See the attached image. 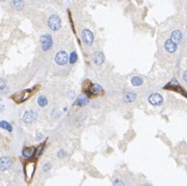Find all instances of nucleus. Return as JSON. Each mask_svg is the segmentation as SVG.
Returning <instances> with one entry per match:
<instances>
[{"mask_svg":"<svg viewBox=\"0 0 187 186\" xmlns=\"http://www.w3.org/2000/svg\"><path fill=\"white\" fill-rule=\"evenodd\" d=\"M40 46L43 52L51 51L54 46V38L50 33H45L40 36Z\"/></svg>","mask_w":187,"mask_h":186,"instance_id":"nucleus-2","label":"nucleus"},{"mask_svg":"<svg viewBox=\"0 0 187 186\" xmlns=\"http://www.w3.org/2000/svg\"><path fill=\"white\" fill-rule=\"evenodd\" d=\"M36 153V148L35 147H25L23 149L22 154L25 158H31Z\"/></svg>","mask_w":187,"mask_h":186,"instance_id":"nucleus-14","label":"nucleus"},{"mask_svg":"<svg viewBox=\"0 0 187 186\" xmlns=\"http://www.w3.org/2000/svg\"><path fill=\"white\" fill-rule=\"evenodd\" d=\"M48 27L51 31H58L62 27V21L58 14H51L48 19Z\"/></svg>","mask_w":187,"mask_h":186,"instance_id":"nucleus-3","label":"nucleus"},{"mask_svg":"<svg viewBox=\"0 0 187 186\" xmlns=\"http://www.w3.org/2000/svg\"><path fill=\"white\" fill-rule=\"evenodd\" d=\"M9 92V87H7V84L3 79H0V93H7Z\"/></svg>","mask_w":187,"mask_h":186,"instance_id":"nucleus-23","label":"nucleus"},{"mask_svg":"<svg viewBox=\"0 0 187 186\" xmlns=\"http://www.w3.org/2000/svg\"><path fill=\"white\" fill-rule=\"evenodd\" d=\"M165 51H167V53H170V54H173V53H175V52L177 51V49H178V45H177L176 43H174V41L171 39V38H169V39L165 40Z\"/></svg>","mask_w":187,"mask_h":186,"instance_id":"nucleus-13","label":"nucleus"},{"mask_svg":"<svg viewBox=\"0 0 187 186\" xmlns=\"http://www.w3.org/2000/svg\"><path fill=\"white\" fill-rule=\"evenodd\" d=\"M68 94H70V97H71V98H74V94H76V92H74V90H72V91H70V93L68 92Z\"/></svg>","mask_w":187,"mask_h":186,"instance_id":"nucleus-30","label":"nucleus"},{"mask_svg":"<svg viewBox=\"0 0 187 186\" xmlns=\"http://www.w3.org/2000/svg\"><path fill=\"white\" fill-rule=\"evenodd\" d=\"M34 90H35V87H34L33 89H26V90H23V91H20V92H18V93H16V94H14L11 96V98H13L17 103H23V101H25V100L28 99L32 95Z\"/></svg>","mask_w":187,"mask_h":186,"instance_id":"nucleus-4","label":"nucleus"},{"mask_svg":"<svg viewBox=\"0 0 187 186\" xmlns=\"http://www.w3.org/2000/svg\"><path fill=\"white\" fill-rule=\"evenodd\" d=\"M13 164V159L9 156H2L0 157V172H5L11 169Z\"/></svg>","mask_w":187,"mask_h":186,"instance_id":"nucleus-10","label":"nucleus"},{"mask_svg":"<svg viewBox=\"0 0 187 186\" xmlns=\"http://www.w3.org/2000/svg\"><path fill=\"white\" fill-rule=\"evenodd\" d=\"M112 184H113L114 186H118V185H125V183L123 182V181L121 180V179H119V178H116L115 180H113V182H112Z\"/></svg>","mask_w":187,"mask_h":186,"instance_id":"nucleus-26","label":"nucleus"},{"mask_svg":"<svg viewBox=\"0 0 187 186\" xmlns=\"http://www.w3.org/2000/svg\"><path fill=\"white\" fill-rule=\"evenodd\" d=\"M11 5L16 11H22L24 7V1L23 0H11Z\"/></svg>","mask_w":187,"mask_h":186,"instance_id":"nucleus-19","label":"nucleus"},{"mask_svg":"<svg viewBox=\"0 0 187 186\" xmlns=\"http://www.w3.org/2000/svg\"><path fill=\"white\" fill-rule=\"evenodd\" d=\"M182 37H183L182 32L180 31V30H178V29L173 30L172 33H171V39L173 40L174 43H176L177 45H178V43L182 40Z\"/></svg>","mask_w":187,"mask_h":186,"instance_id":"nucleus-15","label":"nucleus"},{"mask_svg":"<svg viewBox=\"0 0 187 186\" xmlns=\"http://www.w3.org/2000/svg\"><path fill=\"white\" fill-rule=\"evenodd\" d=\"M4 110H5V106H4V105H3V103H0V113L4 112Z\"/></svg>","mask_w":187,"mask_h":186,"instance_id":"nucleus-29","label":"nucleus"},{"mask_svg":"<svg viewBox=\"0 0 187 186\" xmlns=\"http://www.w3.org/2000/svg\"><path fill=\"white\" fill-rule=\"evenodd\" d=\"M67 156V151L64 150V149H59L58 152H57V157L59 158V159H63V158H65Z\"/></svg>","mask_w":187,"mask_h":186,"instance_id":"nucleus-24","label":"nucleus"},{"mask_svg":"<svg viewBox=\"0 0 187 186\" xmlns=\"http://www.w3.org/2000/svg\"><path fill=\"white\" fill-rule=\"evenodd\" d=\"M52 170V163L51 162H45L43 166V173H48Z\"/></svg>","mask_w":187,"mask_h":186,"instance_id":"nucleus-25","label":"nucleus"},{"mask_svg":"<svg viewBox=\"0 0 187 186\" xmlns=\"http://www.w3.org/2000/svg\"><path fill=\"white\" fill-rule=\"evenodd\" d=\"M92 58H93V63L94 64H95V65H98V66L102 65V64L105 63V55H103V53H102L101 51L94 52Z\"/></svg>","mask_w":187,"mask_h":186,"instance_id":"nucleus-11","label":"nucleus"},{"mask_svg":"<svg viewBox=\"0 0 187 186\" xmlns=\"http://www.w3.org/2000/svg\"><path fill=\"white\" fill-rule=\"evenodd\" d=\"M84 122H85V116H84V115H79V116H77L76 119H74V125L77 126V127L83 126Z\"/></svg>","mask_w":187,"mask_h":186,"instance_id":"nucleus-22","label":"nucleus"},{"mask_svg":"<svg viewBox=\"0 0 187 186\" xmlns=\"http://www.w3.org/2000/svg\"><path fill=\"white\" fill-rule=\"evenodd\" d=\"M163 100L165 99L162 97V95L159 94V93H152V94H150L149 95V97H148V103L153 106H161L162 103H163Z\"/></svg>","mask_w":187,"mask_h":186,"instance_id":"nucleus-8","label":"nucleus"},{"mask_svg":"<svg viewBox=\"0 0 187 186\" xmlns=\"http://www.w3.org/2000/svg\"><path fill=\"white\" fill-rule=\"evenodd\" d=\"M45 139V135L41 133V132H37L36 135H35V141L36 142H40V141H43Z\"/></svg>","mask_w":187,"mask_h":186,"instance_id":"nucleus-27","label":"nucleus"},{"mask_svg":"<svg viewBox=\"0 0 187 186\" xmlns=\"http://www.w3.org/2000/svg\"><path fill=\"white\" fill-rule=\"evenodd\" d=\"M34 169H35V164L33 162H28L25 164V175L27 179H30L32 177V175L34 173Z\"/></svg>","mask_w":187,"mask_h":186,"instance_id":"nucleus-16","label":"nucleus"},{"mask_svg":"<svg viewBox=\"0 0 187 186\" xmlns=\"http://www.w3.org/2000/svg\"><path fill=\"white\" fill-rule=\"evenodd\" d=\"M130 82H131V85H132V86L140 87L144 84V79H143L142 77H140V76H133V77L131 78Z\"/></svg>","mask_w":187,"mask_h":186,"instance_id":"nucleus-18","label":"nucleus"},{"mask_svg":"<svg viewBox=\"0 0 187 186\" xmlns=\"http://www.w3.org/2000/svg\"><path fill=\"white\" fill-rule=\"evenodd\" d=\"M182 79L187 84V69H185L184 72H183V74H182Z\"/></svg>","mask_w":187,"mask_h":186,"instance_id":"nucleus-28","label":"nucleus"},{"mask_svg":"<svg viewBox=\"0 0 187 186\" xmlns=\"http://www.w3.org/2000/svg\"><path fill=\"white\" fill-rule=\"evenodd\" d=\"M0 128L4 129V130H6V131H9V132L13 131V125H11L9 122H7V121H5V120L0 121Z\"/></svg>","mask_w":187,"mask_h":186,"instance_id":"nucleus-20","label":"nucleus"},{"mask_svg":"<svg viewBox=\"0 0 187 186\" xmlns=\"http://www.w3.org/2000/svg\"><path fill=\"white\" fill-rule=\"evenodd\" d=\"M87 86L84 87V92H85V94L89 97H93V96H97V95L101 94L103 93V88H102L99 84H93L87 81Z\"/></svg>","mask_w":187,"mask_h":186,"instance_id":"nucleus-1","label":"nucleus"},{"mask_svg":"<svg viewBox=\"0 0 187 186\" xmlns=\"http://www.w3.org/2000/svg\"><path fill=\"white\" fill-rule=\"evenodd\" d=\"M54 61L58 66H64L68 63V54L66 51H59L55 55Z\"/></svg>","mask_w":187,"mask_h":186,"instance_id":"nucleus-6","label":"nucleus"},{"mask_svg":"<svg viewBox=\"0 0 187 186\" xmlns=\"http://www.w3.org/2000/svg\"><path fill=\"white\" fill-rule=\"evenodd\" d=\"M136 98H138V94L134 91H131V90L125 92L124 94H123V101L126 103H134L136 100Z\"/></svg>","mask_w":187,"mask_h":186,"instance_id":"nucleus-12","label":"nucleus"},{"mask_svg":"<svg viewBox=\"0 0 187 186\" xmlns=\"http://www.w3.org/2000/svg\"><path fill=\"white\" fill-rule=\"evenodd\" d=\"M38 114L35 110H27L22 116V121L25 124H32L37 120Z\"/></svg>","mask_w":187,"mask_h":186,"instance_id":"nucleus-5","label":"nucleus"},{"mask_svg":"<svg viewBox=\"0 0 187 186\" xmlns=\"http://www.w3.org/2000/svg\"><path fill=\"white\" fill-rule=\"evenodd\" d=\"M81 37H82L83 43H85L87 47H91L93 45L94 34L89 30V29H87V28L83 29L82 32H81Z\"/></svg>","mask_w":187,"mask_h":186,"instance_id":"nucleus-7","label":"nucleus"},{"mask_svg":"<svg viewBox=\"0 0 187 186\" xmlns=\"http://www.w3.org/2000/svg\"><path fill=\"white\" fill-rule=\"evenodd\" d=\"M78 60H79V57H78V54L76 51H72L69 54V56H68V62H69V64H74V63H77Z\"/></svg>","mask_w":187,"mask_h":186,"instance_id":"nucleus-21","label":"nucleus"},{"mask_svg":"<svg viewBox=\"0 0 187 186\" xmlns=\"http://www.w3.org/2000/svg\"><path fill=\"white\" fill-rule=\"evenodd\" d=\"M37 106H40V108H45V106L49 105V99L45 95H40L36 99Z\"/></svg>","mask_w":187,"mask_h":186,"instance_id":"nucleus-17","label":"nucleus"},{"mask_svg":"<svg viewBox=\"0 0 187 186\" xmlns=\"http://www.w3.org/2000/svg\"><path fill=\"white\" fill-rule=\"evenodd\" d=\"M90 103V97L87 96L86 94H80L76 100H74V106H79V108H84V106H88Z\"/></svg>","mask_w":187,"mask_h":186,"instance_id":"nucleus-9","label":"nucleus"}]
</instances>
